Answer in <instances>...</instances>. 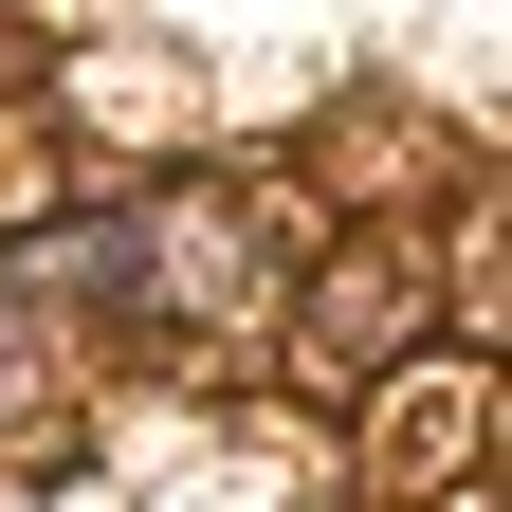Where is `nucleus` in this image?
Returning <instances> with one entry per match:
<instances>
[{
    "label": "nucleus",
    "instance_id": "obj_1",
    "mask_svg": "<svg viewBox=\"0 0 512 512\" xmlns=\"http://www.w3.org/2000/svg\"><path fill=\"white\" fill-rule=\"evenodd\" d=\"M403 330H421V256H403V238H366V256H348V275H330V293H311V366H330V384H348L366 348H403Z\"/></svg>",
    "mask_w": 512,
    "mask_h": 512
}]
</instances>
